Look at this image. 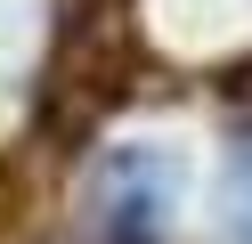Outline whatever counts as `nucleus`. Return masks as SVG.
<instances>
[{
    "instance_id": "obj_1",
    "label": "nucleus",
    "mask_w": 252,
    "mask_h": 244,
    "mask_svg": "<svg viewBox=\"0 0 252 244\" xmlns=\"http://www.w3.org/2000/svg\"><path fill=\"white\" fill-rule=\"evenodd\" d=\"M236 220H244V244H252V146L236 155Z\"/></svg>"
}]
</instances>
